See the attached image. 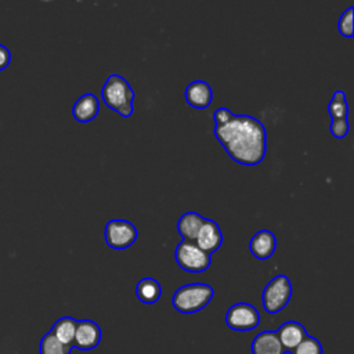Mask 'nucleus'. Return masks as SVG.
<instances>
[{"label": "nucleus", "instance_id": "f257e3e1", "mask_svg": "<svg viewBox=\"0 0 354 354\" xmlns=\"http://www.w3.org/2000/svg\"><path fill=\"white\" fill-rule=\"evenodd\" d=\"M214 136L228 156L243 166H256L267 152V131L263 123L250 115H232L228 122L214 126Z\"/></svg>", "mask_w": 354, "mask_h": 354}, {"label": "nucleus", "instance_id": "f03ea898", "mask_svg": "<svg viewBox=\"0 0 354 354\" xmlns=\"http://www.w3.org/2000/svg\"><path fill=\"white\" fill-rule=\"evenodd\" d=\"M101 97L104 104L122 118H130L133 115L134 91L123 76L111 73L102 86Z\"/></svg>", "mask_w": 354, "mask_h": 354}, {"label": "nucleus", "instance_id": "7ed1b4c3", "mask_svg": "<svg viewBox=\"0 0 354 354\" xmlns=\"http://www.w3.org/2000/svg\"><path fill=\"white\" fill-rule=\"evenodd\" d=\"M213 296L214 290L207 283H187L174 292L171 304L181 314H192L203 310Z\"/></svg>", "mask_w": 354, "mask_h": 354}, {"label": "nucleus", "instance_id": "20e7f679", "mask_svg": "<svg viewBox=\"0 0 354 354\" xmlns=\"http://www.w3.org/2000/svg\"><path fill=\"white\" fill-rule=\"evenodd\" d=\"M292 297V282L283 275H275L263 289L261 304L268 314H277L285 308Z\"/></svg>", "mask_w": 354, "mask_h": 354}, {"label": "nucleus", "instance_id": "39448f33", "mask_svg": "<svg viewBox=\"0 0 354 354\" xmlns=\"http://www.w3.org/2000/svg\"><path fill=\"white\" fill-rule=\"evenodd\" d=\"M177 266L187 272H203L212 264V254L203 252L195 242L181 241L174 252Z\"/></svg>", "mask_w": 354, "mask_h": 354}, {"label": "nucleus", "instance_id": "423d86ee", "mask_svg": "<svg viewBox=\"0 0 354 354\" xmlns=\"http://www.w3.org/2000/svg\"><path fill=\"white\" fill-rule=\"evenodd\" d=\"M138 236L136 225L123 218H113L105 224L104 238L105 243L115 250H124L130 248Z\"/></svg>", "mask_w": 354, "mask_h": 354}, {"label": "nucleus", "instance_id": "0eeeda50", "mask_svg": "<svg viewBox=\"0 0 354 354\" xmlns=\"http://www.w3.org/2000/svg\"><path fill=\"white\" fill-rule=\"evenodd\" d=\"M225 324L234 330H252L260 324V313L249 303H235L227 310Z\"/></svg>", "mask_w": 354, "mask_h": 354}, {"label": "nucleus", "instance_id": "6e6552de", "mask_svg": "<svg viewBox=\"0 0 354 354\" xmlns=\"http://www.w3.org/2000/svg\"><path fill=\"white\" fill-rule=\"evenodd\" d=\"M101 342V329L91 319H80L76 325L73 346L79 350H93Z\"/></svg>", "mask_w": 354, "mask_h": 354}, {"label": "nucleus", "instance_id": "1a4fd4ad", "mask_svg": "<svg viewBox=\"0 0 354 354\" xmlns=\"http://www.w3.org/2000/svg\"><path fill=\"white\" fill-rule=\"evenodd\" d=\"M194 242L203 252H206L209 254L214 253L223 243V234H221L218 224L214 220L205 218Z\"/></svg>", "mask_w": 354, "mask_h": 354}, {"label": "nucleus", "instance_id": "9d476101", "mask_svg": "<svg viewBox=\"0 0 354 354\" xmlns=\"http://www.w3.org/2000/svg\"><path fill=\"white\" fill-rule=\"evenodd\" d=\"M185 102L195 109H205L213 101V90L205 80L191 82L184 91Z\"/></svg>", "mask_w": 354, "mask_h": 354}, {"label": "nucleus", "instance_id": "9b49d317", "mask_svg": "<svg viewBox=\"0 0 354 354\" xmlns=\"http://www.w3.org/2000/svg\"><path fill=\"white\" fill-rule=\"evenodd\" d=\"M277 248L275 235L270 230L257 231L249 241L250 253L259 260H268Z\"/></svg>", "mask_w": 354, "mask_h": 354}, {"label": "nucleus", "instance_id": "f8f14e48", "mask_svg": "<svg viewBox=\"0 0 354 354\" xmlns=\"http://www.w3.org/2000/svg\"><path fill=\"white\" fill-rule=\"evenodd\" d=\"M100 111V104L97 95L93 93H86L80 95L72 106V115L79 123H88L97 118Z\"/></svg>", "mask_w": 354, "mask_h": 354}, {"label": "nucleus", "instance_id": "ddd939ff", "mask_svg": "<svg viewBox=\"0 0 354 354\" xmlns=\"http://www.w3.org/2000/svg\"><path fill=\"white\" fill-rule=\"evenodd\" d=\"M277 335L285 351H292L303 342V339L307 336V332L300 322L288 321L279 326Z\"/></svg>", "mask_w": 354, "mask_h": 354}, {"label": "nucleus", "instance_id": "4468645a", "mask_svg": "<svg viewBox=\"0 0 354 354\" xmlns=\"http://www.w3.org/2000/svg\"><path fill=\"white\" fill-rule=\"evenodd\" d=\"M252 354H285L278 335L275 330H263L254 336L252 346Z\"/></svg>", "mask_w": 354, "mask_h": 354}, {"label": "nucleus", "instance_id": "2eb2a0df", "mask_svg": "<svg viewBox=\"0 0 354 354\" xmlns=\"http://www.w3.org/2000/svg\"><path fill=\"white\" fill-rule=\"evenodd\" d=\"M203 221L205 217L196 212H185L184 214H181L177 221V230L183 236V241L194 242Z\"/></svg>", "mask_w": 354, "mask_h": 354}, {"label": "nucleus", "instance_id": "dca6fc26", "mask_svg": "<svg viewBox=\"0 0 354 354\" xmlns=\"http://www.w3.org/2000/svg\"><path fill=\"white\" fill-rule=\"evenodd\" d=\"M136 295L144 304H153L160 299L162 286L155 278H142L136 285Z\"/></svg>", "mask_w": 354, "mask_h": 354}, {"label": "nucleus", "instance_id": "f3484780", "mask_svg": "<svg viewBox=\"0 0 354 354\" xmlns=\"http://www.w3.org/2000/svg\"><path fill=\"white\" fill-rule=\"evenodd\" d=\"M76 325L77 321L72 317H62L57 319L53 325V329L50 330L57 340H59L62 344L73 347V339H75V332H76Z\"/></svg>", "mask_w": 354, "mask_h": 354}, {"label": "nucleus", "instance_id": "a211bd4d", "mask_svg": "<svg viewBox=\"0 0 354 354\" xmlns=\"http://www.w3.org/2000/svg\"><path fill=\"white\" fill-rule=\"evenodd\" d=\"M328 113L332 119H347L348 115V104L346 100V94L342 90H336L328 104Z\"/></svg>", "mask_w": 354, "mask_h": 354}, {"label": "nucleus", "instance_id": "6ab92c4d", "mask_svg": "<svg viewBox=\"0 0 354 354\" xmlns=\"http://www.w3.org/2000/svg\"><path fill=\"white\" fill-rule=\"evenodd\" d=\"M72 347L62 344L57 337L47 332L40 340V354H71Z\"/></svg>", "mask_w": 354, "mask_h": 354}, {"label": "nucleus", "instance_id": "aec40b11", "mask_svg": "<svg viewBox=\"0 0 354 354\" xmlns=\"http://www.w3.org/2000/svg\"><path fill=\"white\" fill-rule=\"evenodd\" d=\"M290 354H322V344L315 337L307 335Z\"/></svg>", "mask_w": 354, "mask_h": 354}, {"label": "nucleus", "instance_id": "412c9836", "mask_svg": "<svg viewBox=\"0 0 354 354\" xmlns=\"http://www.w3.org/2000/svg\"><path fill=\"white\" fill-rule=\"evenodd\" d=\"M353 7H348L339 18L337 29L343 37H353Z\"/></svg>", "mask_w": 354, "mask_h": 354}, {"label": "nucleus", "instance_id": "4be33fe9", "mask_svg": "<svg viewBox=\"0 0 354 354\" xmlns=\"http://www.w3.org/2000/svg\"><path fill=\"white\" fill-rule=\"evenodd\" d=\"M348 129H350V124L347 119H332L329 126L330 134L335 138H344L348 134Z\"/></svg>", "mask_w": 354, "mask_h": 354}, {"label": "nucleus", "instance_id": "5701e85b", "mask_svg": "<svg viewBox=\"0 0 354 354\" xmlns=\"http://www.w3.org/2000/svg\"><path fill=\"white\" fill-rule=\"evenodd\" d=\"M232 115H234V113H232L228 108H224V106L217 108V109L214 111V115H213V119H214L216 126L224 124L225 122H228V120L231 119V116H232Z\"/></svg>", "mask_w": 354, "mask_h": 354}, {"label": "nucleus", "instance_id": "b1692460", "mask_svg": "<svg viewBox=\"0 0 354 354\" xmlns=\"http://www.w3.org/2000/svg\"><path fill=\"white\" fill-rule=\"evenodd\" d=\"M10 62H11V53H10V50L6 46L0 44V71L6 69L10 65Z\"/></svg>", "mask_w": 354, "mask_h": 354}]
</instances>
